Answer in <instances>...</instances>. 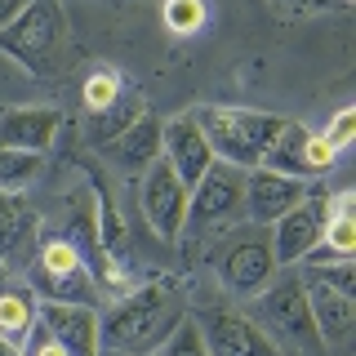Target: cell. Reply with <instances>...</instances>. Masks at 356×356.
Listing matches in <instances>:
<instances>
[{"label": "cell", "mask_w": 356, "mask_h": 356, "mask_svg": "<svg viewBox=\"0 0 356 356\" xmlns=\"http://www.w3.org/2000/svg\"><path fill=\"white\" fill-rule=\"evenodd\" d=\"M183 316H187L183 285L174 276H156L143 289H134L129 298H120L116 307H107V316L98 312V343L125 356H152L178 330Z\"/></svg>", "instance_id": "1"}, {"label": "cell", "mask_w": 356, "mask_h": 356, "mask_svg": "<svg viewBox=\"0 0 356 356\" xmlns=\"http://www.w3.org/2000/svg\"><path fill=\"white\" fill-rule=\"evenodd\" d=\"M245 316L272 339V348L281 356H321V348H325L321 334H316V321H312L307 289H303V276L298 272L272 276L263 294L250 298Z\"/></svg>", "instance_id": "2"}, {"label": "cell", "mask_w": 356, "mask_h": 356, "mask_svg": "<svg viewBox=\"0 0 356 356\" xmlns=\"http://www.w3.org/2000/svg\"><path fill=\"white\" fill-rule=\"evenodd\" d=\"M192 120L200 125V134H205L214 161H227V165H236V170H254V165H263V152L272 147V138L285 125V116H276V111L218 107V103L196 107Z\"/></svg>", "instance_id": "3"}, {"label": "cell", "mask_w": 356, "mask_h": 356, "mask_svg": "<svg viewBox=\"0 0 356 356\" xmlns=\"http://www.w3.org/2000/svg\"><path fill=\"white\" fill-rule=\"evenodd\" d=\"M0 54L31 76H58L67 67V22L58 0H31L22 14L0 27Z\"/></svg>", "instance_id": "4"}, {"label": "cell", "mask_w": 356, "mask_h": 356, "mask_svg": "<svg viewBox=\"0 0 356 356\" xmlns=\"http://www.w3.org/2000/svg\"><path fill=\"white\" fill-rule=\"evenodd\" d=\"M241 214H245V170H236V165H227V161H214L200 174V183L192 187V196H187L183 236L218 232Z\"/></svg>", "instance_id": "5"}, {"label": "cell", "mask_w": 356, "mask_h": 356, "mask_svg": "<svg viewBox=\"0 0 356 356\" xmlns=\"http://www.w3.org/2000/svg\"><path fill=\"white\" fill-rule=\"evenodd\" d=\"M281 272L276 267V254H272V232L267 227H241L236 236L222 245L218 254V281L232 298H245L250 303L254 294H263L267 281Z\"/></svg>", "instance_id": "6"}, {"label": "cell", "mask_w": 356, "mask_h": 356, "mask_svg": "<svg viewBox=\"0 0 356 356\" xmlns=\"http://www.w3.org/2000/svg\"><path fill=\"white\" fill-rule=\"evenodd\" d=\"M187 196L192 187L183 183L170 161H152L147 170L138 174V209H143V222L156 232L161 241H183V222H187Z\"/></svg>", "instance_id": "7"}, {"label": "cell", "mask_w": 356, "mask_h": 356, "mask_svg": "<svg viewBox=\"0 0 356 356\" xmlns=\"http://www.w3.org/2000/svg\"><path fill=\"white\" fill-rule=\"evenodd\" d=\"M325 218H330V192L325 187H312V192L298 200L289 214H281L272 222V254H276V267H298L303 254L321 241L325 232Z\"/></svg>", "instance_id": "8"}, {"label": "cell", "mask_w": 356, "mask_h": 356, "mask_svg": "<svg viewBox=\"0 0 356 356\" xmlns=\"http://www.w3.org/2000/svg\"><path fill=\"white\" fill-rule=\"evenodd\" d=\"M192 321H196L200 339H205L209 356H281L272 348V339L241 307H205Z\"/></svg>", "instance_id": "9"}, {"label": "cell", "mask_w": 356, "mask_h": 356, "mask_svg": "<svg viewBox=\"0 0 356 356\" xmlns=\"http://www.w3.org/2000/svg\"><path fill=\"white\" fill-rule=\"evenodd\" d=\"M307 192H312V183H303V178H285V174L267 170V165H254V170H245V218L254 227H272Z\"/></svg>", "instance_id": "10"}, {"label": "cell", "mask_w": 356, "mask_h": 356, "mask_svg": "<svg viewBox=\"0 0 356 356\" xmlns=\"http://www.w3.org/2000/svg\"><path fill=\"white\" fill-rule=\"evenodd\" d=\"M63 129V111L58 107H44V103H18L0 111V147H14V152H36L44 156L54 147Z\"/></svg>", "instance_id": "11"}, {"label": "cell", "mask_w": 356, "mask_h": 356, "mask_svg": "<svg viewBox=\"0 0 356 356\" xmlns=\"http://www.w3.org/2000/svg\"><path fill=\"white\" fill-rule=\"evenodd\" d=\"M161 156L170 161V170L183 178L187 187H196V183H200V174L214 165V152H209V143H205V134H200V125L192 120V111H187V116L165 120Z\"/></svg>", "instance_id": "12"}, {"label": "cell", "mask_w": 356, "mask_h": 356, "mask_svg": "<svg viewBox=\"0 0 356 356\" xmlns=\"http://www.w3.org/2000/svg\"><path fill=\"white\" fill-rule=\"evenodd\" d=\"M40 321L67 356H98L103 352V343H98V307L40 303Z\"/></svg>", "instance_id": "13"}, {"label": "cell", "mask_w": 356, "mask_h": 356, "mask_svg": "<svg viewBox=\"0 0 356 356\" xmlns=\"http://www.w3.org/2000/svg\"><path fill=\"white\" fill-rule=\"evenodd\" d=\"M161 134H165V120H156L152 111H147V116H138L125 134H116V138H111L103 152H107L125 174H143L152 161H161Z\"/></svg>", "instance_id": "14"}, {"label": "cell", "mask_w": 356, "mask_h": 356, "mask_svg": "<svg viewBox=\"0 0 356 356\" xmlns=\"http://www.w3.org/2000/svg\"><path fill=\"white\" fill-rule=\"evenodd\" d=\"M303 289H307V307H312L321 343H348L352 325H356V298L334 294V289H325L321 281H303Z\"/></svg>", "instance_id": "15"}, {"label": "cell", "mask_w": 356, "mask_h": 356, "mask_svg": "<svg viewBox=\"0 0 356 356\" xmlns=\"http://www.w3.org/2000/svg\"><path fill=\"white\" fill-rule=\"evenodd\" d=\"M27 285L36 289L40 303L98 307V281H94L89 267H72V272H27Z\"/></svg>", "instance_id": "16"}, {"label": "cell", "mask_w": 356, "mask_h": 356, "mask_svg": "<svg viewBox=\"0 0 356 356\" xmlns=\"http://www.w3.org/2000/svg\"><path fill=\"white\" fill-rule=\"evenodd\" d=\"M40 316V298L27 281H14V276H0V339L18 343L27 339V330L36 325Z\"/></svg>", "instance_id": "17"}, {"label": "cell", "mask_w": 356, "mask_h": 356, "mask_svg": "<svg viewBox=\"0 0 356 356\" xmlns=\"http://www.w3.org/2000/svg\"><path fill=\"white\" fill-rule=\"evenodd\" d=\"M138 116H147V98H143V89L125 85L120 89V98L103 111H89V125H85V138L94 143V147H107L116 134H125Z\"/></svg>", "instance_id": "18"}, {"label": "cell", "mask_w": 356, "mask_h": 356, "mask_svg": "<svg viewBox=\"0 0 356 356\" xmlns=\"http://www.w3.org/2000/svg\"><path fill=\"white\" fill-rule=\"evenodd\" d=\"M303 143H307V129L298 125V120H285L281 134L272 138V147L263 152V165L285 178H303V183H312L307 174V161H303Z\"/></svg>", "instance_id": "19"}, {"label": "cell", "mask_w": 356, "mask_h": 356, "mask_svg": "<svg viewBox=\"0 0 356 356\" xmlns=\"http://www.w3.org/2000/svg\"><path fill=\"white\" fill-rule=\"evenodd\" d=\"M36 232V209L22 200V192H0V259L18 254Z\"/></svg>", "instance_id": "20"}, {"label": "cell", "mask_w": 356, "mask_h": 356, "mask_svg": "<svg viewBox=\"0 0 356 356\" xmlns=\"http://www.w3.org/2000/svg\"><path fill=\"white\" fill-rule=\"evenodd\" d=\"M36 178H40V156L36 152L0 147V192H27Z\"/></svg>", "instance_id": "21"}, {"label": "cell", "mask_w": 356, "mask_h": 356, "mask_svg": "<svg viewBox=\"0 0 356 356\" xmlns=\"http://www.w3.org/2000/svg\"><path fill=\"white\" fill-rule=\"evenodd\" d=\"M303 281H321L325 289L343 298H356V259H334V263H316V267H303Z\"/></svg>", "instance_id": "22"}, {"label": "cell", "mask_w": 356, "mask_h": 356, "mask_svg": "<svg viewBox=\"0 0 356 356\" xmlns=\"http://www.w3.org/2000/svg\"><path fill=\"white\" fill-rule=\"evenodd\" d=\"M161 18L174 36H196V31L205 27V5H200V0H165Z\"/></svg>", "instance_id": "23"}, {"label": "cell", "mask_w": 356, "mask_h": 356, "mask_svg": "<svg viewBox=\"0 0 356 356\" xmlns=\"http://www.w3.org/2000/svg\"><path fill=\"white\" fill-rule=\"evenodd\" d=\"M120 89H125V81H120V72H111V67H98V72H89L85 81V107L89 111H103L120 98Z\"/></svg>", "instance_id": "24"}, {"label": "cell", "mask_w": 356, "mask_h": 356, "mask_svg": "<svg viewBox=\"0 0 356 356\" xmlns=\"http://www.w3.org/2000/svg\"><path fill=\"white\" fill-rule=\"evenodd\" d=\"M152 356H209V352H205V339H200L196 321H192V316H183V321H178V330H174Z\"/></svg>", "instance_id": "25"}, {"label": "cell", "mask_w": 356, "mask_h": 356, "mask_svg": "<svg viewBox=\"0 0 356 356\" xmlns=\"http://www.w3.org/2000/svg\"><path fill=\"white\" fill-rule=\"evenodd\" d=\"M321 245H330L339 259H356V218H325V232H321Z\"/></svg>", "instance_id": "26"}, {"label": "cell", "mask_w": 356, "mask_h": 356, "mask_svg": "<svg viewBox=\"0 0 356 356\" xmlns=\"http://www.w3.org/2000/svg\"><path fill=\"white\" fill-rule=\"evenodd\" d=\"M303 161H307V174L316 178V174H325L334 161H339V152L325 143V134H307V143H303Z\"/></svg>", "instance_id": "27"}, {"label": "cell", "mask_w": 356, "mask_h": 356, "mask_svg": "<svg viewBox=\"0 0 356 356\" xmlns=\"http://www.w3.org/2000/svg\"><path fill=\"white\" fill-rule=\"evenodd\" d=\"M22 356H67V352L54 343V334L44 330V321L36 316V325H31L27 339H22Z\"/></svg>", "instance_id": "28"}, {"label": "cell", "mask_w": 356, "mask_h": 356, "mask_svg": "<svg viewBox=\"0 0 356 356\" xmlns=\"http://www.w3.org/2000/svg\"><path fill=\"white\" fill-rule=\"evenodd\" d=\"M352 138H356V107H343L339 116L330 120V129H325V143H330L334 152H343Z\"/></svg>", "instance_id": "29"}, {"label": "cell", "mask_w": 356, "mask_h": 356, "mask_svg": "<svg viewBox=\"0 0 356 356\" xmlns=\"http://www.w3.org/2000/svg\"><path fill=\"white\" fill-rule=\"evenodd\" d=\"M330 214L334 218H356V192L348 187V192H334L330 196Z\"/></svg>", "instance_id": "30"}, {"label": "cell", "mask_w": 356, "mask_h": 356, "mask_svg": "<svg viewBox=\"0 0 356 356\" xmlns=\"http://www.w3.org/2000/svg\"><path fill=\"white\" fill-rule=\"evenodd\" d=\"M289 9H348L352 0H285Z\"/></svg>", "instance_id": "31"}, {"label": "cell", "mask_w": 356, "mask_h": 356, "mask_svg": "<svg viewBox=\"0 0 356 356\" xmlns=\"http://www.w3.org/2000/svg\"><path fill=\"white\" fill-rule=\"evenodd\" d=\"M27 5H31V0H0V27H9V22H14Z\"/></svg>", "instance_id": "32"}, {"label": "cell", "mask_w": 356, "mask_h": 356, "mask_svg": "<svg viewBox=\"0 0 356 356\" xmlns=\"http://www.w3.org/2000/svg\"><path fill=\"white\" fill-rule=\"evenodd\" d=\"M0 356H22L18 343H9V339H0Z\"/></svg>", "instance_id": "33"}, {"label": "cell", "mask_w": 356, "mask_h": 356, "mask_svg": "<svg viewBox=\"0 0 356 356\" xmlns=\"http://www.w3.org/2000/svg\"><path fill=\"white\" fill-rule=\"evenodd\" d=\"M0 276H5V259H0Z\"/></svg>", "instance_id": "34"}]
</instances>
